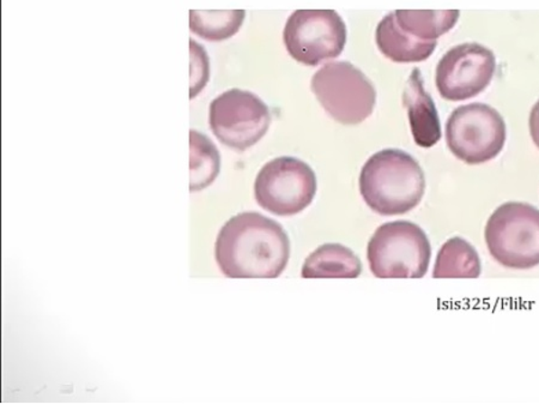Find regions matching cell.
Segmentation results:
<instances>
[{"label":"cell","instance_id":"6da1fadb","mask_svg":"<svg viewBox=\"0 0 539 404\" xmlns=\"http://www.w3.org/2000/svg\"><path fill=\"white\" fill-rule=\"evenodd\" d=\"M215 257L227 277L277 278L291 258V240L274 220L241 212L219 230Z\"/></svg>","mask_w":539,"mask_h":404},{"label":"cell","instance_id":"7a4b0ae2","mask_svg":"<svg viewBox=\"0 0 539 404\" xmlns=\"http://www.w3.org/2000/svg\"><path fill=\"white\" fill-rule=\"evenodd\" d=\"M359 193L376 214L403 215L421 203L425 176L417 160L399 149L370 156L359 174Z\"/></svg>","mask_w":539,"mask_h":404},{"label":"cell","instance_id":"3957f363","mask_svg":"<svg viewBox=\"0 0 539 404\" xmlns=\"http://www.w3.org/2000/svg\"><path fill=\"white\" fill-rule=\"evenodd\" d=\"M431 258L427 234L403 220L380 226L367 246V259L376 278H422Z\"/></svg>","mask_w":539,"mask_h":404},{"label":"cell","instance_id":"277c9868","mask_svg":"<svg viewBox=\"0 0 539 404\" xmlns=\"http://www.w3.org/2000/svg\"><path fill=\"white\" fill-rule=\"evenodd\" d=\"M484 238L491 257L508 269L539 266V211L534 205L508 202L488 220Z\"/></svg>","mask_w":539,"mask_h":404},{"label":"cell","instance_id":"5b68a950","mask_svg":"<svg viewBox=\"0 0 539 404\" xmlns=\"http://www.w3.org/2000/svg\"><path fill=\"white\" fill-rule=\"evenodd\" d=\"M311 89L332 119L358 125L372 115L376 90L368 77L349 61H332L311 77Z\"/></svg>","mask_w":539,"mask_h":404},{"label":"cell","instance_id":"8992f818","mask_svg":"<svg viewBox=\"0 0 539 404\" xmlns=\"http://www.w3.org/2000/svg\"><path fill=\"white\" fill-rule=\"evenodd\" d=\"M507 130L504 117L487 104L474 102L454 109L446 123V143L457 159L468 164L494 160L504 150Z\"/></svg>","mask_w":539,"mask_h":404},{"label":"cell","instance_id":"52a82bcc","mask_svg":"<svg viewBox=\"0 0 539 404\" xmlns=\"http://www.w3.org/2000/svg\"><path fill=\"white\" fill-rule=\"evenodd\" d=\"M347 24L335 10H296L283 31L285 49L301 64L317 66L342 54Z\"/></svg>","mask_w":539,"mask_h":404},{"label":"cell","instance_id":"ba28073f","mask_svg":"<svg viewBox=\"0 0 539 404\" xmlns=\"http://www.w3.org/2000/svg\"><path fill=\"white\" fill-rule=\"evenodd\" d=\"M317 176L296 157H277L259 171L255 183L256 203L277 216H293L310 207L317 193Z\"/></svg>","mask_w":539,"mask_h":404},{"label":"cell","instance_id":"9c48e42d","mask_svg":"<svg viewBox=\"0 0 539 404\" xmlns=\"http://www.w3.org/2000/svg\"><path fill=\"white\" fill-rule=\"evenodd\" d=\"M271 124L269 108L251 91H226L210 104L212 134L222 145L237 152L256 145Z\"/></svg>","mask_w":539,"mask_h":404},{"label":"cell","instance_id":"30bf717a","mask_svg":"<svg viewBox=\"0 0 539 404\" xmlns=\"http://www.w3.org/2000/svg\"><path fill=\"white\" fill-rule=\"evenodd\" d=\"M497 58L493 51L476 42L452 47L436 66L435 83L447 101H464L478 97L494 79Z\"/></svg>","mask_w":539,"mask_h":404},{"label":"cell","instance_id":"8fae6325","mask_svg":"<svg viewBox=\"0 0 539 404\" xmlns=\"http://www.w3.org/2000/svg\"><path fill=\"white\" fill-rule=\"evenodd\" d=\"M403 104L408 111L414 139L421 148H432L441 139V124L431 95L424 89L420 69H414L406 80Z\"/></svg>","mask_w":539,"mask_h":404},{"label":"cell","instance_id":"7c38bea8","mask_svg":"<svg viewBox=\"0 0 539 404\" xmlns=\"http://www.w3.org/2000/svg\"><path fill=\"white\" fill-rule=\"evenodd\" d=\"M376 42L380 52L395 62L427 61L438 46V42H424L403 31L395 21V11L377 23Z\"/></svg>","mask_w":539,"mask_h":404},{"label":"cell","instance_id":"4fadbf2b","mask_svg":"<svg viewBox=\"0 0 539 404\" xmlns=\"http://www.w3.org/2000/svg\"><path fill=\"white\" fill-rule=\"evenodd\" d=\"M362 263L354 251L340 244H325L304 260L303 278H357Z\"/></svg>","mask_w":539,"mask_h":404},{"label":"cell","instance_id":"5bb4252c","mask_svg":"<svg viewBox=\"0 0 539 404\" xmlns=\"http://www.w3.org/2000/svg\"><path fill=\"white\" fill-rule=\"evenodd\" d=\"M482 264L474 246L460 237L451 238L436 256L434 278H479Z\"/></svg>","mask_w":539,"mask_h":404},{"label":"cell","instance_id":"9a60e30c","mask_svg":"<svg viewBox=\"0 0 539 404\" xmlns=\"http://www.w3.org/2000/svg\"><path fill=\"white\" fill-rule=\"evenodd\" d=\"M395 21L403 31L424 42H436L456 27L460 10H397Z\"/></svg>","mask_w":539,"mask_h":404},{"label":"cell","instance_id":"2e32d148","mask_svg":"<svg viewBox=\"0 0 539 404\" xmlns=\"http://www.w3.org/2000/svg\"><path fill=\"white\" fill-rule=\"evenodd\" d=\"M190 190L196 193L211 185L219 174V153L214 143L200 132H190Z\"/></svg>","mask_w":539,"mask_h":404},{"label":"cell","instance_id":"e0dca14e","mask_svg":"<svg viewBox=\"0 0 539 404\" xmlns=\"http://www.w3.org/2000/svg\"><path fill=\"white\" fill-rule=\"evenodd\" d=\"M191 31L208 42H223L236 35L245 20V10L191 11Z\"/></svg>","mask_w":539,"mask_h":404},{"label":"cell","instance_id":"ac0fdd59","mask_svg":"<svg viewBox=\"0 0 539 404\" xmlns=\"http://www.w3.org/2000/svg\"><path fill=\"white\" fill-rule=\"evenodd\" d=\"M191 58H192V75H191V98L196 97L208 82L209 62L205 50L191 40Z\"/></svg>","mask_w":539,"mask_h":404},{"label":"cell","instance_id":"d6986e66","mask_svg":"<svg viewBox=\"0 0 539 404\" xmlns=\"http://www.w3.org/2000/svg\"><path fill=\"white\" fill-rule=\"evenodd\" d=\"M529 127L531 138H533L534 145L539 149V100L534 105L533 109H531Z\"/></svg>","mask_w":539,"mask_h":404}]
</instances>
